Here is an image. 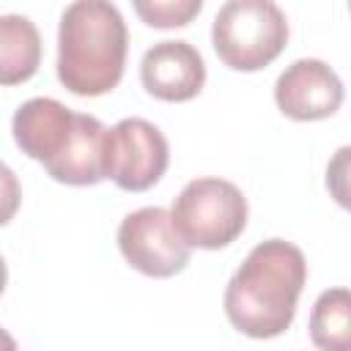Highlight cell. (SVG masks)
Masks as SVG:
<instances>
[{"mask_svg":"<svg viewBox=\"0 0 351 351\" xmlns=\"http://www.w3.org/2000/svg\"><path fill=\"white\" fill-rule=\"evenodd\" d=\"M143 88L162 101H189L203 90L206 63L189 41H159L140 60Z\"/></svg>","mask_w":351,"mask_h":351,"instance_id":"obj_8","label":"cell"},{"mask_svg":"<svg viewBox=\"0 0 351 351\" xmlns=\"http://www.w3.org/2000/svg\"><path fill=\"white\" fill-rule=\"evenodd\" d=\"M304 282L307 261L302 250L282 239H266L250 250L230 277L225 315L247 337H277L293 324Z\"/></svg>","mask_w":351,"mask_h":351,"instance_id":"obj_1","label":"cell"},{"mask_svg":"<svg viewBox=\"0 0 351 351\" xmlns=\"http://www.w3.org/2000/svg\"><path fill=\"white\" fill-rule=\"evenodd\" d=\"M0 351H19V346H16V340L0 326Z\"/></svg>","mask_w":351,"mask_h":351,"instance_id":"obj_16","label":"cell"},{"mask_svg":"<svg viewBox=\"0 0 351 351\" xmlns=\"http://www.w3.org/2000/svg\"><path fill=\"white\" fill-rule=\"evenodd\" d=\"M348 154H351V148L348 145H343L340 151H337V156H335V162L329 165V170H326V186L332 189V195L337 197V203L340 206H348V200H346V170H348Z\"/></svg>","mask_w":351,"mask_h":351,"instance_id":"obj_15","label":"cell"},{"mask_svg":"<svg viewBox=\"0 0 351 351\" xmlns=\"http://www.w3.org/2000/svg\"><path fill=\"white\" fill-rule=\"evenodd\" d=\"M19 203H22L19 181L14 170L5 162H0V228L14 219V214L19 211Z\"/></svg>","mask_w":351,"mask_h":351,"instance_id":"obj_14","label":"cell"},{"mask_svg":"<svg viewBox=\"0 0 351 351\" xmlns=\"http://www.w3.org/2000/svg\"><path fill=\"white\" fill-rule=\"evenodd\" d=\"M104 143L107 126L93 115H74V132L63 154L44 170L69 186H93L104 181Z\"/></svg>","mask_w":351,"mask_h":351,"instance_id":"obj_10","label":"cell"},{"mask_svg":"<svg viewBox=\"0 0 351 351\" xmlns=\"http://www.w3.org/2000/svg\"><path fill=\"white\" fill-rule=\"evenodd\" d=\"M118 250L132 269L145 277H173L189 263V247L173 228L170 211L145 206L126 214L118 225Z\"/></svg>","mask_w":351,"mask_h":351,"instance_id":"obj_6","label":"cell"},{"mask_svg":"<svg viewBox=\"0 0 351 351\" xmlns=\"http://www.w3.org/2000/svg\"><path fill=\"white\" fill-rule=\"evenodd\" d=\"M310 340L321 351H351V296L346 288H329L315 299Z\"/></svg>","mask_w":351,"mask_h":351,"instance_id":"obj_12","label":"cell"},{"mask_svg":"<svg viewBox=\"0 0 351 351\" xmlns=\"http://www.w3.org/2000/svg\"><path fill=\"white\" fill-rule=\"evenodd\" d=\"M170 148L159 126L145 118H123L107 129L104 143V178L126 192L151 189L167 170Z\"/></svg>","mask_w":351,"mask_h":351,"instance_id":"obj_5","label":"cell"},{"mask_svg":"<svg viewBox=\"0 0 351 351\" xmlns=\"http://www.w3.org/2000/svg\"><path fill=\"white\" fill-rule=\"evenodd\" d=\"M41 63L38 27L19 14L0 16V85L27 82Z\"/></svg>","mask_w":351,"mask_h":351,"instance_id":"obj_11","label":"cell"},{"mask_svg":"<svg viewBox=\"0 0 351 351\" xmlns=\"http://www.w3.org/2000/svg\"><path fill=\"white\" fill-rule=\"evenodd\" d=\"M126 47V22L112 3L77 0L58 27V80L77 96L110 93L123 77Z\"/></svg>","mask_w":351,"mask_h":351,"instance_id":"obj_2","label":"cell"},{"mask_svg":"<svg viewBox=\"0 0 351 351\" xmlns=\"http://www.w3.org/2000/svg\"><path fill=\"white\" fill-rule=\"evenodd\" d=\"M5 282H8V269H5V261L0 258V293L5 291Z\"/></svg>","mask_w":351,"mask_h":351,"instance_id":"obj_17","label":"cell"},{"mask_svg":"<svg viewBox=\"0 0 351 351\" xmlns=\"http://www.w3.org/2000/svg\"><path fill=\"white\" fill-rule=\"evenodd\" d=\"M74 115L77 112H71L58 99L38 96V99L25 101L14 112L11 132H14V140L22 148V154H27L30 159H36L47 167L63 154V148L74 132Z\"/></svg>","mask_w":351,"mask_h":351,"instance_id":"obj_9","label":"cell"},{"mask_svg":"<svg viewBox=\"0 0 351 351\" xmlns=\"http://www.w3.org/2000/svg\"><path fill=\"white\" fill-rule=\"evenodd\" d=\"M203 3L200 0H134L137 16L148 27H184L200 14Z\"/></svg>","mask_w":351,"mask_h":351,"instance_id":"obj_13","label":"cell"},{"mask_svg":"<svg viewBox=\"0 0 351 351\" xmlns=\"http://www.w3.org/2000/svg\"><path fill=\"white\" fill-rule=\"evenodd\" d=\"M274 101L293 121H321L340 110L343 82L332 66L315 58L293 60L274 82Z\"/></svg>","mask_w":351,"mask_h":351,"instance_id":"obj_7","label":"cell"},{"mask_svg":"<svg viewBox=\"0 0 351 351\" xmlns=\"http://www.w3.org/2000/svg\"><path fill=\"white\" fill-rule=\"evenodd\" d=\"M247 197L225 178H195L173 200L170 219L192 250H222L247 228Z\"/></svg>","mask_w":351,"mask_h":351,"instance_id":"obj_4","label":"cell"},{"mask_svg":"<svg viewBox=\"0 0 351 351\" xmlns=\"http://www.w3.org/2000/svg\"><path fill=\"white\" fill-rule=\"evenodd\" d=\"M211 44L233 71L269 66L288 44V19L271 0H230L211 25Z\"/></svg>","mask_w":351,"mask_h":351,"instance_id":"obj_3","label":"cell"}]
</instances>
